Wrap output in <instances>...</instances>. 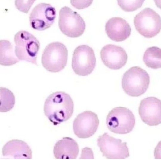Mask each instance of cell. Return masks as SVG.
<instances>
[{
  "label": "cell",
  "mask_w": 161,
  "mask_h": 160,
  "mask_svg": "<svg viewBox=\"0 0 161 160\" xmlns=\"http://www.w3.org/2000/svg\"><path fill=\"white\" fill-rule=\"evenodd\" d=\"M74 105L69 95L63 91H56L50 94L46 100L44 111L49 120L56 125L71 117Z\"/></svg>",
  "instance_id": "1"
},
{
  "label": "cell",
  "mask_w": 161,
  "mask_h": 160,
  "mask_svg": "<svg viewBox=\"0 0 161 160\" xmlns=\"http://www.w3.org/2000/svg\"><path fill=\"white\" fill-rule=\"evenodd\" d=\"M150 83V77L145 70L138 66L130 68L124 74L122 86L125 92L132 97H138L144 93Z\"/></svg>",
  "instance_id": "2"
},
{
  "label": "cell",
  "mask_w": 161,
  "mask_h": 160,
  "mask_svg": "<svg viewBox=\"0 0 161 160\" xmlns=\"http://www.w3.org/2000/svg\"><path fill=\"white\" fill-rule=\"evenodd\" d=\"M14 40L15 52L18 59L37 65V56L40 43L36 38L27 31L21 30L15 34Z\"/></svg>",
  "instance_id": "3"
},
{
  "label": "cell",
  "mask_w": 161,
  "mask_h": 160,
  "mask_svg": "<svg viewBox=\"0 0 161 160\" xmlns=\"http://www.w3.org/2000/svg\"><path fill=\"white\" fill-rule=\"evenodd\" d=\"M68 50L66 46L59 42H53L47 45L43 52L42 63L43 67L51 72L63 70L67 62Z\"/></svg>",
  "instance_id": "4"
},
{
  "label": "cell",
  "mask_w": 161,
  "mask_h": 160,
  "mask_svg": "<svg viewBox=\"0 0 161 160\" xmlns=\"http://www.w3.org/2000/svg\"><path fill=\"white\" fill-rule=\"evenodd\" d=\"M106 123L111 132L125 134L132 130L135 123V118L133 113L128 108L118 107L114 108L109 112Z\"/></svg>",
  "instance_id": "5"
},
{
  "label": "cell",
  "mask_w": 161,
  "mask_h": 160,
  "mask_svg": "<svg viewBox=\"0 0 161 160\" xmlns=\"http://www.w3.org/2000/svg\"><path fill=\"white\" fill-rule=\"evenodd\" d=\"M134 23L136 30L145 38L153 37L161 30V18L150 8H145L136 14Z\"/></svg>",
  "instance_id": "6"
},
{
  "label": "cell",
  "mask_w": 161,
  "mask_h": 160,
  "mask_svg": "<svg viewBox=\"0 0 161 160\" xmlns=\"http://www.w3.org/2000/svg\"><path fill=\"white\" fill-rule=\"evenodd\" d=\"M58 26L63 34L71 38L80 36L86 28L85 22L80 15L67 6L59 11Z\"/></svg>",
  "instance_id": "7"
},
{
  "label": "cell",
  "mask_w": 161,
  "mask_h": 160,
  "mask_svg": "<svg viewBox=\"0 0 161 160\" xmlns=\"http://www.w3.org/2000/svg\"><path fill=\"white\" fill-rule=\"evenodd\" d=\"M96 65V58L93 49L86 45L78 46L73 54L72 68L75 74L82 76L91 74Z\"/></svg>",
  "instance_id": "8"
},
{
  "label": "cell",
  "mask_w": 161,
  "mask_h": 160,
  "mask_svg": "<svg viewBox=\"0 0 161 160\" xmlns=\"http://www.w3.org/2000/svg\"><path fill=\"white\" fill-rule=\"evenodd\" d=\"M97 145L103 156L108 159H125L130 156L125 142L109 135L107 132L99 136Z\"/></svg>",
  "instance_id": "9"
},
{
  "label": "cell",
  "mask_w": 161,
  "mask_h": 160,
  "mask_svg": "<svg viewBox=\"0 0 161 160\" xmlns=\"http://www.w3.org/2000/svg\"><path fill=\"white\" fill-rule=\"evenodd\" d=\"M56 16L55 9L51 5L40 3L34 8L30 14V24L35 29L43 30L53 25Z\"/></svg>",
  "instance_id": "10"
},
{
  "label": "cell",
  "mask_w": 161,
  "mask_h": 160,
  "mask_svg": "<svg viewBox=\"0 0 161 160\" xmlns=\"http://www.w3.org/2000/svg\"><path fill=\"white\" fill-rule=\"evenodd\" d=\"M99 123L97 115L91 111H85L79 114L73 122L75 135L80 138H88L96 132Z\"/></svg>",
  "instance_id": "11"
},
{
  "label": "cell",
  "mask_w": 161,
  "mask_h": 160,
  "mask_svg": "<svg viewBox=\"0 0 161 160\" xmlns=\"http://www.w3.org/2000/svg\"><path fill=\"white\" fill-rule=\"evenodd\" d=\"M138 112L142 121L149 126L161 123V100L154 97H149L140 102Z\"/></svg>",
  "instance_id": "12"
},
{
  "label": "cell",
  "mask_w": 161,
  "mask_h": 160,
  "mask_svg": "<svg viewBox=\"0 0 161 160\" xmlns=\"http://www.w3.org/2000/svg\"><path fill=\"white\" fill-rule=\"evenodd\" d=\"M100 57L104 65L112 70L121 68L127 63L128 56L121 46L112 44L106 45L100 51Z\"/></svg>",
  "instance_id": "13"
},
{
  "label": "cell",
  "mask_w": 161,
  "mask_h": 160,
  "mask_svg": "<svg viewBox=\"0 0 161 160\" xmlns=\"http://www.w3.org/2000/svg\"><path fill=\"white\" fill-rule=\"evenodd\" d=\"M105 31L108 36L116 42L123 41L129 37L131 28L128 23L120 17H113L106 23Z\"/></svg>",
  "instance_id": "14"
},
{
  "label": "cell",
  "mask_w": 161,
  "mask_h": 160,
  "mask_svg": "<svg viewBox=\"0 0 161 160\" xmlns=\"http://www.w3.org/2000/svg\"><path fill=\"white\" fill-rule=\"evenodd\" d=\"M2 152L3 157L15 159H30L32 157V152L28 144L17 139L7 142L2 148Z\"/></svg>",
  "instance_id": "15"
},
{
  "label": "cell",
  "mask_w": 161,
  "mask_h": 160,
  "mask_svg": "<svg viewBox=\"0 0 161 160\" xmlns=\"http://www.w3.org/2000/svg\"><path fill=\"white\" fill-rule=\"evenodd\" d=\"M53 152L56 159H75L79 154V147L73 139L64 137L57 142L54 147Z\"/></svg>",
  "instance_id": "16"
},
{
  "label": "cell",
  "mask_w": 161,
  "mask_h": 160,
  "mask_svg": "<svg viewBox=\"0 0 161 160\" xmlns=\"http://www.w3.org/2000/svg\"><path fill=\"white\" fill-rule=\"evenodd\" d=\"M19 60L16 56L14 47L8 40L0 41V64L3 66L12 65Z\"/></svg>",
  "instance_id": "17"
},
{
  "label": "cell",
  "mask_w": 161,
  "mask_h": 160,
  "mask_svg": "<svg viewBox=\"0 0 161 160\" xmlns=\"http://www.w3.org/2000/svg\"><path fill=\"white\" fill-rule=\"evenodd\" d=\"M145 65L153 69L161 68V49L156 46L148 48L143 58Z\"/></svg>",
  "instance_id": "18"
},
{
  "label": "cell",
  "mask_w": 161,
  "mask_h": 160,
  "mask_svg": "<svg viewBox=\"0 0 161 160\" xmlns=\"http://www.w3.org/2000/svg\"><path fill=\"white\" fill-rule=\"evenodd\" d=\"M0 107L1 112H7L11 110L15 103V98L13 93L8 89L0 88Z\"/></svg>",
  "instance_id": "19"
},
{
  "label": "cell",
  "mask_w": 161,
  "mask_h": 160,
  "mask_svg": "<svg viewBox=\"0 0 161 160\" xmlns=\"http://www.w3.org/2000/svg\"><path fill=\"white\" fill-rule=\"evenodd\" d=\"M118 3L123 10L133 12L140 8L145 0H117Z\"/></svg>",
  "instance_id": "20"
},
{
  "label": "cell",
  "mask_w": 161,
  "mask_h": 160,
  "mask_svg": "<svg viewBox=\"0 0 161 160\" xmlns=\"http://www.w3.org/2000/svg\"><path fill=\"white\" fill-rule=\"evenodd\" d=\"M36 0H15V5L19 11L25 13L28 12Z\"/></svg>",
  "instance_id": "21"
},
{
  "label": "cell",
  "mask_w": 161,
  "mask_h": 160,
  "mask_svg": "<svg viewBox=\"0 0 161 160\" xmlns=\"http://www.w3.org/2000/svg\"><path fill=\"white\" fill-rule=\"evenodd\" d=\"M93 0H70L72 5L78 9H83L89 7Z\"/></svg>",
  "instance_id": "22"
},
{
  "label": "cell",
  "mask_w": 161,
  "mask_h": 160,
  "mask_svg": "<svg viewBox=\"0 0 161 160\" xmlns=\"http://www.w3.org/2000/svg\"><path fill=\"white\" fill-rule=\"evenodd\" d=\"M154 157L155 159H161V141L159 142L155 148Z\"/></svg>",
  "instance_id": "23"
},
{
  "label": "cell",
  "mask_w": 161,
  "mask_h": 160,
  "mask_svg": "<svg viewBox=\"0 0 161 160\" xmlns=\"http://www.w3.org/2000/svg\"><path fill=\"white\" fill-rule=\"evenodd\" d=\"M157 7L161 9V0H154Z\"/></svg>",
  "instance_id": "24"
}]
</instances>
